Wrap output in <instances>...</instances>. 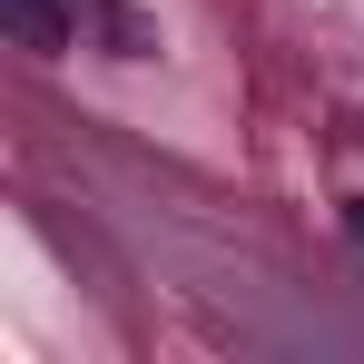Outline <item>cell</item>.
<instances>
[{"label": "cell", "mask_w": 364, "mask_h": 364, "mask_svg": "<svg viewBox=\"0 0 364 364\" xmlns=\"http://www.w3.org/2000/svg\"><path fill=\"white\" fill-rule=\"evenodd\" d=\"M345 237H355V246H364V197H355V207H345Z\"/></svg>", "instance_id": "3957f363"}, {"label": "cell", "mask_w": 364, "mask_h": 364, "mask_svg": "<svg viewBox=\"0 0 364 364\" xmlns=\"http://www.w3.org/2000/svg\"><path fill=\"white\" fill-rule=\"evenodd\" d=\"M79 20H89V30H99L119 60H148V50H158V20H138L128 0H79Z\"/></svg>", "instance_id": "6da1fadb"}, {"label": "cell", "mask_w": 364, "mask_h": 364, "mask_svg": "<svg viewBox=\"0 0 364 364\" xmlns=\"http://www.w3.org/2000/svg\"><path fill=\"white\" fill-rule=\"evenodd\" d=\"M10 20H20L30 40H60V0H10Z\"/></svg>", "instance_id": "7a4b0ae2"}]
</instances>
